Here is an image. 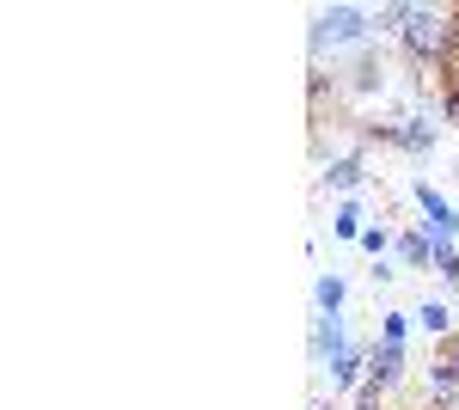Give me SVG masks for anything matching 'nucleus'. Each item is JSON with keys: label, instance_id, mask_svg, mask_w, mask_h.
Here are the masks:
<instances>
[{"label": "nucleus", "instance_id": "9b49d317", "mask_svg": "<svg viewBox=\"0 0 459 410\" xmlns=\"http://www.w3.org/2000/svg\"><path fill=\"white\" fill-rule=\"evenodd\" d=\"M355 92H380V86H386V68H380V62H374V56H361V62H355V80H350Z\"/></svg>", "mask_w": 459, "mask_h": 410}, {"label": "nucleus", "instance_id": "ddd939ff", "mask_svg": "<svg viewBox=\"0 0 459 410\" xmlns=\"http://www.w3.org/2000/svg\"><path fill=\"white\" fill-rule=\"evenodd\" d=\"M435 240V233H429ZM435 275L441 282H459V251H454V240H435Z\"/></svg>", "mask_w": 459, "mask_h": 410}, {"label": "nucleus", "instance_id": "f3484780", "mask_svg": "<svg viewBox=\"0 0 459 410\" xmlns=\"http://www.w3.org/2000/svg\"><path fill=\"white\" fill-rule=\"evenodd\" d=\"M318 410H331V405H318Z\"/></svg>", "mask_w": 459, "mask_h": 410}, {"label": "nucleus", "instance_id": "7ed1b4c3", "mask_svg": "<svg viewBox=\"0 0 459 410\" xmlns=\"http://www.w3.org/2000/svg\"><path fill=\"white\" fill-rule=\"evenodd\" d=\"M368 379H374L380 392H392V386L404 379V343H374V349H368Z\"/></svg>", "mask_w": 459, "mask_h": 410}, {"label": "nucleus", "instance_id": "f257e3e1", "mask_svg": "<svg viewBox=\"0 0 459 410\" xmlns=\"http://www.w3.org/2000/svg\"><path fill=\"white\" fill-rule=\"evenodd\" d=\"M398 43H404L417 62L447 68L459 56V6H423V0H411V19H404Z\"/></svg>", "mask_w": 459, "mask_h": 410}, {"label": "nucleus", "instance_id": "f8f14e48", "mask_svg": "<svg viewBox=\"0 0 459 410\" xmlns=\"http://www.w3.org/2000/svg\"><path fill=\"white\" fill-rule=\"evenodd\" d=\"M331 233H337V240H361V233H368V227H361V208L343 203L337 214H331Z\"/></svg>", "mask_w": 459, "mask_h": 410}, {"label": "nucleus", "instance_id": "2eb2a0df", "mask_svg": "<svg viewBox=\"0 0 459 410\" xmlns=\"http://www.w3.org/2000/svg\"><path fill=\"white\" fill-rule=\"evenodd\" d=\"M355 245H361L368 257H386V251H392V233H386V227H368V233H361Z\"/></svg>", "mask_w": 459, "mask_h": 410}, {"label": "nucleus", "instance_id": "423d86ee", "mask_svg": "<svg viewBox=\"0 0 459 410\" xmlns=\"http://www.w3.org/2000/svg\"><path fill=\"white\" fill-rule=\"evenodd\" d=\"M325 184H331V190H361V184H368V166H361V153H337V160L325 166Z\"/></svg>", "mask_w": 459, "mask_h": 410}, {"label": "nucleus", "instance_id": "9d476101", "mask_svg": "<svg viewBox=\"0 0 459 410\" xmlns=\"http://www.w3.org/2000/svg\"><path fill=\"white\" fill-rule=\"evenodd\" d=\"M313 301H318V312H325V318H337V312H343V301H350V288H343V275H318Z\"/></svg>", "mask_w": 459, "mask_h": 410}, {"label": "nucleus", "instance_id": "f03ea898", "mask_svg": "<svg viewBox=\"0 0 459 410\" xmlns=\"http://www.w3.org/2000/svg\"><path fill=\"white\" fill-rule=\"evenodd\" d=\"M374 31V13H361V6H325L313 19V49H350V43H368Z\"/></svg>", "mask_w": 459, "mask_h": 410}, {"label": "nucleus", "instance_id": "6e6552de", "mask_svg": "<svg viewBox=\"0 0 459 410\" xmlns=\"http://www.w3.org/2000/svg\"><path fill=\"white\" fill-rule=\"evenodd\" d=\"M392 251H398V257H404L411 270L435 264V240H429V233H398V240H392Z\"/></svg>", "mask_w": 459, "mask_h": 410}, {"label": "nucleus", "instance_id": "1a4fd4ad", "mask_svg": "<svg viewBox=\"0 0 459 410\" xmlns=\"http://www.w3.org/2000/svg\"><path fill=\"white\" fill-rule=\"evenodd\" d=\"M411 318H417V325H423V331H429V337H441V343H447V337H454V312H447V307H441V301H423V307H417V312H411Z\"/></svg>", "mask_w": 459, "mask_h": 410}, {"label": "nucleus", "instance_id": "0eeeda50", "mask_svg": "<svg viewBox=\"0 0 459 410\" xmlns=\"http://www.w3.org/2000/svg\"><path fill=\"white\" fill-rule=\"evenodd\" d=\"M331 379H337V386H361V379H368V349H361V343H350V349L331 362Z\"/></svg>", "mask_w": 459, "mask_h": 410}, {"label": "nucleus", "instance_id": "4468645a", "mask_svg": "<svg viewBox=\"0 0 459 410\" xmlns=\"http://www.w3.org/2000/svg\"><path fill=\"white\" fill-rule=\"evenodd\" d=\"M411 331V312H380V343H404Z\"/></svg>", "mask_w": 459, "mask_h": 410}, {"label": "nucleus", "instance_id": "39448f33", "mask_svg": "<svg viewBox=\"0 0 459 410\" xmlns=\"http://www.w3.org/2000/svg\"><path fill=\"white\" fill-rule=\"evenodd\" d=\"M343 349H350V343H343V318H325V312H318L313 318V362L325 368V362H337Z\"/></svg>", "mask_w": 459, "mask_h": 410}, {"label": "nucleus", "instance_id": "20e7f679", "mask_svg": "<svg viewBox=\"0 0 459 410\" xmlns=\"http://www.w3.org/2000/svg\"><path fill=\"white\" fill-rule=\"evenodd\" d=\"M380 135L398 141L404 153H429V147H435V129H429V117H398V123H380Z\"/></svg>", "mask_w": 459, "mask_h": 410}, {"label": "nucleus", "instance_id": "dca6fc26", "mask_svg": "<svg viewBox=\"0 0 459 410\" xmlns=\"http://www.w3.org/2000/svg\"><path fill=\"white\" fill-rule=\"evenodd\" d=\"M447 99H459V56L447 62Z\"/></svg>", "mask_w": 459, "mask_h": 410}]
</instances>
